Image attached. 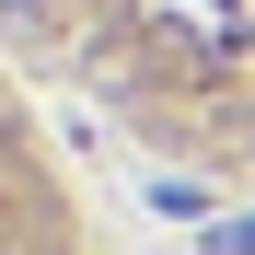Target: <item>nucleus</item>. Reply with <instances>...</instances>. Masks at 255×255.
I'll use <instances>...</instances> for the list:
<instances>
[{
    "instance_id": "1",
    "label": "nucleus",
    "mask_w": 255,
    "mask_h": 255,
    "mask_svg": "<svg viewBox=\"0 0 255 255\" xmlns=\"http://www.w3.org/2000/svg\"><path fill=\"white\" fill-rule=\"evenodd\" d=\"M209 255H255V221H221V232H209Z\"/></svg>"
},
{
    "instance_id": "2",
    "label": "nucleus",
    "mask_w": 255,
    "mask_h": 255,
    "mask_svg": "<svg viewBox=\"0 0 255 255\" xmlns=\"http://www.w3.org/2000/svg\"><path fill=\"white\" fill-rule=\"evenodd\" d=\"M0 12H47V0H0Z\"/></svg>"
}]
</instances>
